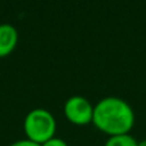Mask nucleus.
Masks as SVG:
<instances>
[{
	"label": "nucleus",
	"instance_id": "1",
	"mask_svg": "<svg viewBox=\"0 0 146 146\" xmlns=\"http://www.w3.org/2000/svg\"><path fill=\"white\" fill-rule=\"evenodd\" d=\"M92 123L109 136L126 135L135 123V113L126 100L117 96H106L94 105Z\"/></svg>",
	"mask_w": 146,
	"mask_h": 146
},
{
	"label": "nucleus",
	"instance_id": "2",
	"mask_svg": "<svg viewBox=\"0 0 146 146\" xmlns=\"http://www.w3.org/2000/svg\"><path fill=\"white\" fill-rule=\"evenodd\" d=\"M23 131L26 139L42 145L55 137L56 121L49 110L42 108H36L28 111L23 121Z\"/></svg>",
	"mask_w": 146,
	"mask_h": 146
},
{
	"label": "nucleus",
	"instance_id": "3",
	"mask_svg": "<svg viewBox=\"0 0 146 146\" xmlns=\"http://www.w3.org/2000/svg\"><path fill=\"white\" fill-rule=\"evenodd\" d=\"M64 115L76 126H86L92 123L94 105L81 95L71 96L64 103Z\"/></svg>",
	"mask_w": 146,
	"mask_h": 146
},
{
	"label": "nucleus",
	"instance_id": "4",
	"mask_svg": "<svg viewBox=\"0 0 146 146\" xmlns=\"http://www.w3.org/2000/svg\"><path fill=\"white\" fill-rule=\"evenodd\" d=\"M18 35L17 28L9 23H1L0 25V58L8 56L13 53L18 44Z\"/></svg>",
	"mask_w": 146,
	"mask_h": 146
},
{
	"label": "nucleus",
	"instance_id": "5",
	"mask_svg": "<svg viewBox=\"0 0 146 146\" xmlns=\"http://www.w3.org/2000/svg\"><path fill=\"white\" fill-rule=\"evenodd\" d=\"M139 142L135 140L133 136L129 133L117 135V136H109L104 146H137Z\"/></svg>",
	"mask_w": 146,
	"mask_h": 146
},
{
	"label": "nucleus",
	"instance_id": "6",
	"mask_svg": "<svg viewBox=\"0 0 146 146\" xmlns=\"http://www.w3.org/2000/svg\"><path fill=\"white\" fill-rule=\"evenodd\" d=\"M41 146H68V144H67L64 140L62 139H58V137H53V139H50L49 141L44 142Z\"/></svg>",
	"mask_w": 146,
	"mask_h": 146
},
{
	"label": "nucleus",
	"instance_id": "7",
	"mask_svg": "<svg viewBox=\"0 0 146 146\" xmlns=\"http://www.w3.org/2000/svg\"><path fill=\"white\" fill-rule=\"evenodd\" d=\"M9 146H41L36 142L31 141V140H27V139H23V140H18V141H14L13 144H10Z\"/></svg>",
	"mask_w": 146,
	"mask_h": 146
},
{
	"label": "nucleus",
	"instance_id": "8",
	"mask_svg": "<svg viewBox=\"0 0 146 146\" xmlns=\"http://www.w3.org/2000/svg\"><path fill=\"white\" fill-rule=\"evenodd\" d=\"M137 146H146V139H145V140H142V141H140Z\"/></svg>",
	"mask_w": 146,
	"mask_h": 146
}]
</instances>
